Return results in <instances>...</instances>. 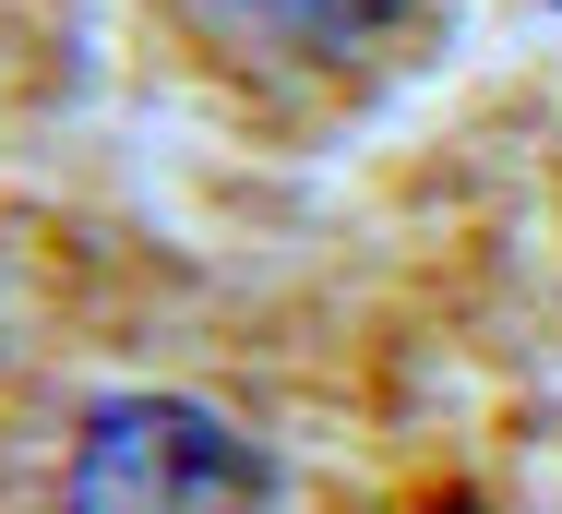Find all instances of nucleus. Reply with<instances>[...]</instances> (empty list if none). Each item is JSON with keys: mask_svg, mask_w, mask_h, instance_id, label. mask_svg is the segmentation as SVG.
I'll return each mask as SVG.
<instances>
[{"mask_svg": "<svg viewBox=\"0 0 562 514\" xmlns=\"http://www.w3.org/2000/svg\"><path fill=\"white\" fill-rule=\"evenodd\" d=\"M60 503L72 514H251L263 479H251V443L227 418L180 407V395H120L85 418Z\"/></svg>", "mask_w": 562, "mask_h": 514, "instance_id": "1", "label": "nucleus"}, {"mask_svg": "<svg viewBox=\"0 0 562 514\" xmlns=\"http://www.w3.org/2000/svg\"><path fill=\"white\" fill-rule=\"evenodd\" d=\"M263 36H288V48H359V36H383L395 24V0H239Z\"/></svg>", "mask_w": 562, "mask_h": 514, "instance_id": "2", "label": "nucleus"}]
</instances>
